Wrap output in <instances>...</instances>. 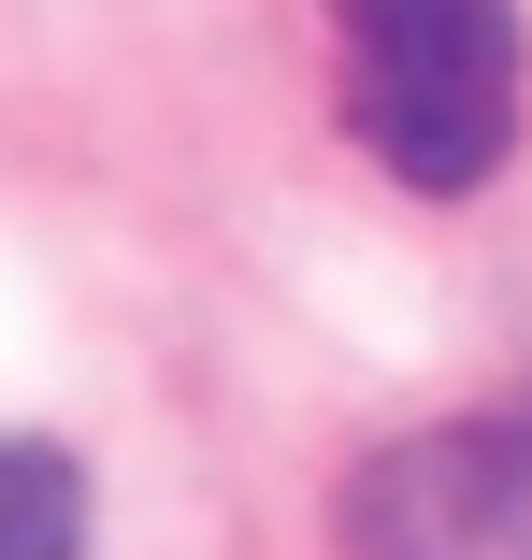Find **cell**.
<instances>
[{"mask_svg": "<svg viewBox=\"0 0 532 560\" xmlns=\"http://www.w3.org/2000/svg\"><path fill=\"white\" fill-rule=\"evenodd\" d=\"M518 0H332V86L389 187L461 201L518 159Z\"/></svg>", "mask_w": 532, "mask_h": 560, "instance_id": "6da1fadb", "label": "cell"}, {"mask_svg": "<svg viewBox=\"0 0 532 560\" xmlns=\"http://www.w3.org/2000/svg\"><path fill=\"white\" fill-rule=\"evenodd\" d=\"M0 560H86V475L44 431H0Z\"/></svg>", "mask_w": 532, "mask_h": 560, "instance_id": "3957f363", "label": "cell"}, {"mask_svg": "<svg viewBox=\"0 0 532 560\" xmlns=\"http://www.w3.org/2000/svg\"><path fill=\"white\" fill-rule=\"evenodd\" d=\"M346 560H532V417H447L403 431L332 503Z\"/></svg>", "mask_w": 532, "mask_h": 560, "instance_id": "7a4b0ae2", "label": "cell"}]
</instances>
